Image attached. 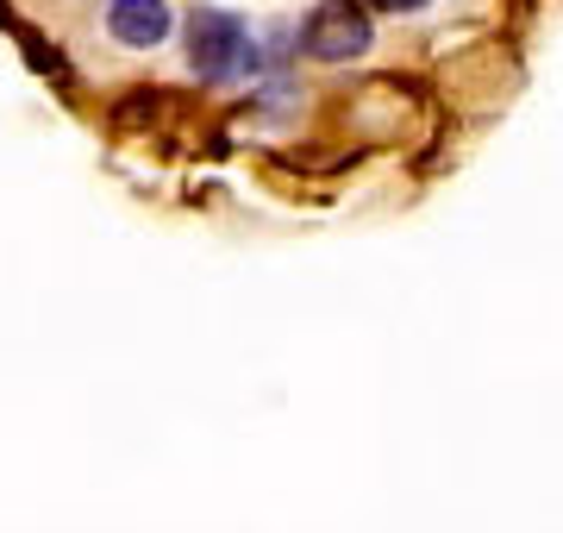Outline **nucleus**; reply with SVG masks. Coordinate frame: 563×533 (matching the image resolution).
Returning <instances> with one entry per match:
<instances>
[{
	"instance_id": "nucleus-1",
	"label": "nucleus",
	"mask_w": 563,
	"mask_h": 533,
	"mask_svg": "<svg viewBox=\"0 0 563 533\" xmlns=\"http://www.w3.org/2000/svg\"><path fill=\"white\" fill-rule=\"evenodd\" d=\"M376 25H369V7L363 0H325L313 7V20L301 25V51L313 63H351L369 51Z\"/></svg>"
},
{
	"instance_id": "nucleus-4",
	"label": "nucleus",
	"mask_w": 563,
	"mask_h": 533,
	"mask_svg": "<svg viewBox=\"0 0 563 533\" xmlns=\"http://www.w3.org/2000/svg\"><path fill=\"white\" fill-rule=\"evenodd\" d=\"M376 7H395V13H413V7H426V0H376Z\"/></svg>"
},
{
	"instance_id": "nucleus-3",
	"label": "nucleus",
	"mask_w": 563,
	"mask_h": 533,
	"mask_svg": "<svg viewBox=\"0 0 563 533\" xmlns=\"http://www.w3.org/2000/svg\"><path fill=\"white\" fill-rule=\"evenodd\" d=\"M169 25H176L169 0H113L107 7V32L120 44H132V51H157L169 39Z\"/></svg>"
},
{
	"instance_id": "nucleus-2",
	"label": "nucleus",
	"mask_w": 563,
	"mask_h": 533,
	"mask_svg": "<svg viewBox=\"0 0 563 533\" xmlns=\"http://www.w3.org/2000/svg\"><path fill=\"white\" fill-rule=\"evenodd\" d=\"M244 57H251V39H244L239 13L207 7V13L188 20V63H195V76H201V83H225Z\"/></svg>"
}]
</instances>
